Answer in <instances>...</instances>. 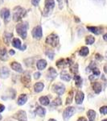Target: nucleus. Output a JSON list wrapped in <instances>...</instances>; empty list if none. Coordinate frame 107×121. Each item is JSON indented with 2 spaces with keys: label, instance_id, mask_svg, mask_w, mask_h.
<instances>
[{
  "label": "nucleus",
  "instance_id": "nucleus-27",
  "mask_svg": "<svg viewBox=\"0 0 107 121\" xmlns=\"http://www.w3.org/2000/svg\"><path fill=\"white\" fill-rule=\"evenodd\" d=\"M95 41V39L93 36H88L85 38V43L86 44H93Z\"/></svg>",
  "mask_w": 107,
  "mask_h": 121
},
{
  "label": "nucleus",
  "instance_id": "nucleus-15",
  "mask_svg": "<svg viewBox=\"0 0 107 121\" xmlns=\"http://www.w3.org/2000/svg\"><path fill=\"white\" fill-rule=\"evenodd\" d=\"M13 34L12 33H9V32H5L4 36H3V40H4V42L6 44H8L10 42H11V39H12Z\"/></svg>",
  "mask_w": 107,
  "mask_h": 121
},
{
  "label": "nucleus",
  "instance_id": "nucleus-10",
  "mask_svg": "<svg viewBox=\"0 0 107 121\" xmlns=\"http://www.w3.org/2000/svg\"><path fill=\"white\" fill-rule=\"evenodd\" d=\"M85 95L84 93L82 91H77V94H76V103L77 104H81L83 103V100H84Z\"/></svg>",
  "mask_w": 107,
  "mask_h": 121
},
{
  "label": "nucleus",
  "instance_id": "nucleus-48",
  "mask_svg": "<svg viewBox=\"0 0 107 121\" xmlns=\"http://www.w3.org/2000/svg\"><path fill=\"white\" fill-rule=\"evenodd\" d=\"M102 121H107V120H102Z\"/></svg>",
  "mask_w": 107,
  "mask_h": 121
},
{
  "label": "nucleus",
  "instance_id": "nucleus-8",
  "mask_svg": "<svg viewBox=\"0 0 107 121\" xmlns=\"http://www.w3.org/2000/svg\"><path fill=\"white\" fill-rule=\"evenodd\" d=\"M53 91L59 95H62L65 92V86H64L63 84L61 83H58L53 86Z\"/></svg>",
  "mask_w": 107,
  "mask_h": 121
},
{
  "label": "nucleus",
  "instance_id": "nucleus-25",
  "mask_svg": "<svg viewBox=\"0 0 107 121\" xmlns=\"http://www.w3.org/2000/svg\"><path fill=\"white\" fill-rule=\"evenodd\" d=\"M69 59H67V60H64V59H61L59 60L57 62H56V65L58 66V67H64V66H65L67 65V62L69 61Z\"/></svg>",
  "mask_w": 107,
  "mask_h": 121
},
{
  "label": "nucleus",
  "instance_id": "nucleus-21",
  "mask_svg": "<svg viewBox=\"0 0 107 121\" xmlns=\"http://www.w3.org/2000/svg\"><path fill=\"white\" fill-rule=\"evenodd\" d=\"M93 88L94 90L95 93L96 94H99L102 91V86L99 82H94L93 84Z\"/></svg>",
  "mask_w": 107,
  "mask_h": 121
},
{
  "label": "nucleus",
  "instance_id": "nucleus-30",
  "mask_svg": "<svg viewBox=\"0 0 107 121\" xmlns=\"http://www.w3.org/2000/svg\"><path fill=\"white\" fill-rule=\"evenodd\" d=\"M46 55L49 57V59L52 60L54 58V52L51 51V50H48V51L46 52Z\"/></svg>",
  "mask_w": 107,
  "mask_h": 121
},
{
  "label": "nucleus",
  "instance_id": "nucleus-5",
  "mask_svg": "<svg viewBox=\"0 0 107 121\" xmlns=\"http://www.w3.org/2000/svg\"><path fill=\"white\" fill-rule=\"evenodd\" d=\"M32 36L36 40H40L43 36V32H42V28L41 26H36L32 29Z\"/></svg>",
  "mask_w": 107,
  "mask_h": 121
},
{
  "label": "nucleus",
  "instance_id": "nucleus-13",
  "mask_svg": "<svg viewBox=\"0 0 107 121\" xmlns=\"http://www.w3.org/2000/svg\"><path fill=\"white\" fill-rule=\"evenodd\" d=\"M9 74H10L9 69L7 67H2L0 69V77L2 78H6L8 77Z\"/></svg>",
  "mask_w": 107,
  "mask_h": 121
},
{
  "label": "nucleus",
  "instance_id": "nucleus-45",
  "mask_svg": "<svg viewBox=\"0 0 107 121\" xmlns=\"http://www.w3.org/2000/svg\"><path fill=\"white\" fill-rule=\"evenodd\" d=\"M104 71L106 72V73H107V65L104 66Z\"/></svg>",
  "mask_w": 107,
  "mask_h": 121
},
{
  "label": "nucleus",
  "instance_id": "nucleus-47",
  "mask_svg": "<svg viewBox=\"0 0 107 121\" xmlns=\"http://www.w3.org/2000/svg\"><path fill=\"white\" fill-rule=\"evenodd\" d=\"M2 120V116L0 115V120Z\"/></svg>",
  "mask_w": 107,
  "mask_h": 121
},
{
  "label": "nucleus",
  "instance_id": "nucleus-37",
  "mask_svg": "<svg viewBox=\"0 0 107 121\" xmlns=\"http://www.w3.org/2000/svg\"><path fill=\"white\" fill-rule=\"evenodd\" d=\"M71 71L73 72V73H76V72H77V65H74V66H73V67H71Z\"/></svg>",
  "mask_w": 107,
  "mask_h": 121
},
{
  "label": "nucleus",
  "instance_id": "nucleus-42",
  "mask_svg": "<svg viewBox=\"0 0 107 121\" xmlns=\"http://www.w3.org/2000/svg\"><path fill=\"white\" fill-rule=\"evenodd\" d=\"M103 39H104V40H106V41H107V33H106V34L103 36Z\"/></svg>",
  "mask_w": 107,
  "mask_h": 121
},
{
  "label": "nucleus",
  "instance_id": "nucleus-24",
  "mask_svg": "<svg viewBox=\"0 0 107 121\" xmlns=\"http://www.w3.org/2000/svg\"><path fill=\"white\" fill-rule=\"evenodd\" d=\"M89 48H87V47H82V48H81V50H80L79 54L82 56H86L89 54Z\"/></svg>",
  "mask_w": 107,
  "mask_h": 121
},
{
  "label": "nucleus",
  "instance_id": "nucleus-2",
  "mask_svg": "<svg viewBox=\"0 0 107 121\" xmlns=\"http://www.w3.org/2000/svg\"><path fill=\"white\" fill-rule=\"evenodd\" d=\"M16 32L19 35L20 37L23 39H25L27 37V34H28V23H21L17 24L16 26Z\"/></svg>",
  "mask_w": 107,
  "mask_h": 121
},
{
  "label": "nucleus",
  "instance_id": "nucleus-17",
  "mask_svg": "<svg viewBox=\"0 0 107 121\" xmlns=\"http://www.w3.org/2000/svg\"><path fill=\"white\" fill-rule=\"evenodd\" d=\"M45 112H46L45 109L43 108V107H36V115H38L39 116H40V117L44 116H45Z\"/></svg>",
  "mask_w": 107,
  "mask_h": 121
},
{
  "label": "nucleus",
  "instance_id": "nucleus-20",
  "mask_svg": "<svg viewBox=\"0 0 107 121\" xmlns=\"http://www.w3.org/2000/svg\"><path fill=\"white\" fill-rule=\"evenodd\" d=\"M87 29L89 31V32L94 33L96 35H99L101 33V31L98 27H93V26H88L87 27Z\"/></svg>",
  "mask_w": 107,
  "mask_h": 121
},
{
  "label": "nucleus",
  "instance_id": "nucleus-14",
  "mask_svg": "<svg viewBox=\"0 0 107 121\" xmlns=\"http://www.w3.org/2000/svg\"><path fill=\"white\" fill-rule=\"evenodd\" d=\"M36 66H37L38 69H40V70L44 69L47 66V61L44 59L39 60L37 61V63H36Z\"/></svg>",
  "mask_w": 107,
  "mask_h": 121
},
{
  "label": "nucleus",
  "instance_id": "nucleus-26",
  "mask_svg": "<svg viewBox=\"0 0 107 121\" xmlns=\"http://www.w3.org/2000/svg\"><path fill=\"white\" fill-rule=\"evenodd\" d=\"M7 50L5 48H2L0 50V58L2 60H7Z\"/></svg>",
  "mask_w": 107,
  "mask_h": 121
},
{
  "label": "nucleus",
  "instance_id": "nucleus-23",
  "mask_svg": "<svg viewBox=\"0 0 107 121\" xmlns=\"http://www.w3.org/2000/svg\"><path fill=\"white\" fill-rule=\"evenodd\" d=\"M87 116L89 117V121H93L96 118V112L93 110H89L88 112H87Z\"/></svg>",
  "mask_w": 107,
  "mask_h": 121
},
{
  "label": "nucleus",
  "instance_id": "nucleus-9",
  "mask_svg": "<svg viewBox=\"0 0 107 121\" xmlns=\"http://www.w3.org/2000/svg\"><path fill=\"white\" fill-rule=\"evenodd\" d=\"M14 118L19 121H27V115L24 111H19L14 116Z\"/></svg>",
  "mask_w": 107,
  "mask_h": 121
},
{
  "label": "nucleus",
  "instance_id": "nucleus-43",
  "mask_svg": "<svg viewBox=\"0 0 107 121\" xmlns=\"http://www.w3.org/2000/svg\"><path fill=\"white\" fill-rule=\"evenodd\" d=\"M9 53H10V55H14V54H15V51H14V50L11 49V50H10Z\"/></svg>",
  "mask_w": 107,
  "mask_h": 121
},
{
  "label": "nucleus",
  "instance_id": "nucleus-39",
  "mask_svg": "<svg viewBox=\"0 0 107 121\" xmlns=\"http://www.w3.org/2000/svg\"><path fill=\"white\" fill-rule=\"evenodd\" d=\"M56 1L58 2V3H59V7L60 9H62L63 8V0H56Z\"/></svg>",
  "mask_w": 107,
  "mask_h": 121
},
{
  "label": "nucleus",
  "instance_id": "nucleus-18",
  "mask_svg": "<svg viewBox=\"0 0 107 121\" xmlns=\"http://www.w3.org/2000/svg\"><path fill=\"white\" fill-rule=\"evenodd\" d=\"M27 100H28V98H27V95H21L19 97L18 99V104L22 106V105L25 104L27 103Z\"/></svg>",
  "mask_w": 107,
  "mask_h": 121
},
{
  "label": "nucleus",
  "instance_id": "nucleus-16",
  "mask_svg": "<svg viewBox=\"0 0 107 121\" xmlns=\"http://www.w3.org/2000/svg\"><path fill=\"white\" fill-rule=\"evenodd\" d=\"M44 85L43 82H37L35 84L34 86V89H35V91L36 92H41V91H43V89H44Z\"/></svg>",
  "mask_w": 107,
  "mask_h": 121
},
{
  "label": "nucleus",
  "instance_id": "nucleus-6",
  "mask_svg": "<svg viewBox=\"0 0 107 121\" xmlns=\"http://www.w3.org/2000/svg\"><path fill=\"white\" fill-rule=\"evenodd\" d=\"M75 112H76V110L74 107H67V108L64 111V113H63V117H64V119H65V120H69L73 115H74Z\"/></svg>",
  "mask_w": 107,
  "mask_h": 121
},
{
  "label": "nucleus",
  "instance_id": "nucleus-36",
  "mask_svg": "<svg viewBox=\"0 0 107 121\" xmlns=\"http://www.w3.org/2000/svg\"><path fill=\"white\" fill-rule=\"evenodd\" d=\"M72 99H73V95H72V93H71V95H69V96L68 97L67 100H66V103H67V104L71 103H72Z\"/></svg>",
  "mask_w": 107,
  "mask_h": 121
},
{
  "label": "nucleus",
  "instance_id": "nucleus-29",
  "mask_svg": "<svg viewBox=\"0 0 107 121\" xmlns=\"http://www.w3.org/2000/svg\"><path fill=\"white\" fill-rule=\"evenodd\" d=\"M74 78H75V81H76V85H77V86L81 87V82H82V79H81V78L80 77L79 75H76Z\"/></svg>",
  "mask_w": 107,
  "mask_h": 121
},
{
  "label": "nucleus",
  "instance_id": "nucleus-28",
  "mask_svg": "<svg viewBox=\"0 0 107 121\" xmlns=\"http://www.w3.org/2000/svg\"><path fill=\"white\" fill-rule=\"evenodd\" d=\"M61 78L64 81H66V82H69L71 80V76L68 73H66L65 72V73H62L61 75Z\"/></svg>",
  "mask_w": 107,
  "mask_h": 121
},
{
  "label": "nucleus",
  "instance_id": "nucleus-4",
  "mask_svg": "<svg viewBox=\"0 0 107 121\" xmlns=\"http://www.w3.org/2000/svg\"><path fill=\"white\" fill-rule=\"evenodd\" d=\"M44 7H45V8L44 10V15L48 16L55 7V1L54 0H45V6Z\"/></svg>",
  "mask_w": 107,
  "mask_h": 121
},
{
  "label": "nucleus",
  "instance_id": "nucleus-41",
  "mask_svg": "<svg viewBox=\"0 0 107 121\" xmlns=\"http://www.w3.org/2000/svg\"><path fill=\"white\" fill-rule=\"evenodd\" d=\"M77 121H87V120L85 118H84V117H81V118L78 119V120Z\"/></svg>",
  "mask_w": 107,
  "mask_h": 121
},
{
  "label": "nucleus",
  "instance_id": "nucleus-19",
  "mask_svg": "<svg viewBox=\"0 0 107 121\" xmlns=\"http://www.w3.org/2000/svg\"><path fill=\"white\" fill-rule=\"evenodd\" d=\"M12 45L16 48H19L21 49V47H22V44H21V41L19 38H14L12 40Z\"/></svg>",
  "mask_w": 107,
  "mask_h": 121
},
{
  "label": "nucleus",
  "instance_id": "nucleus-11",
  "mask_svg": "<svg viewBox=\"0 0 107 121\" xmlns=\"http://www.w3.org/2000/svg\"><path fill=\"white\" fill-rule=\"evenodd\" d=\"M11 67L12 69H14L15 71L16 72H19V73H22L23 72V68L22 66H21V65L19 63H18V62H11Z\"/></svg>",
  "mask_w": 107,
  "mask_h": 121
},
{
  "label": "nucleus",
  "instance_id": "nucleus-32",
  "mask_svg": "<svg viewBox=\"0 0 107 121\" xmlns=\"http://www.w3.org/2000/svg\"><path fill=\"white\" fill-rule=\"evenodd\" d=\"M92 1H93L94 3H98V4L99 5H105L106 4V0H92Z\"/></svg>",
  "mask_w": 107,
  "mask_h": 121
},
{
  "label": "nucleus",
  "instance_id": "nucleus-7",
  "mask_svg": "<svg viewBox=\"0 0 107 121\" xmlns=\"http://www.w3.org/2000/svg\"><path fill=\"white\" fill-rule=\"evenodd\" d=\"M0 16L1 18L4 19L5 22H8L10 19V16H11V12H10L9 9L7 8H3L0 11Z\"/></svg>",
  "mask_w": 107,
  "mask_h": 121
},
{
  "label": "nucleus",
  "instance_id": "nucleus-1",
  "mask_svg": "<svg viewBox=\"0 0 107 121\" xmlns=\"http://www.w3.org/2000/svg\"><path fill=\"white\" fill-rule=\"evenodd\" d=\"M26 15V10L21 7H15L14 8V11H13V16L12 18L15 22L21 20L24 15Z\"/></svg>",
  "mask_w": 107,
  "mask_h": 121
},
{
  "label": "nucleus",
  "instance_id": "nucleus-40",
  "mask_svg": "<svg viewBox=\"0 0 107 121\" xmlns=\"http://www.w3.org/2000/svg\"><path fill=\"white\" fill-rule=\"evenodd\" d=\"M4 110H5V107L3 104H0V112H3Z\"/></svg>",
  "mask_w": 107,
  "mask_h": 121
},
{
  "label": "nucleus",
  "instance_id": "nucleus-35",
  "mask_svg": "<svg viewBox=\"0 0 107 121\" xmlns=\"http://www.w3.org/2000/svg\"><path fill=\"white\" fill-rule=\"evenodd\" d=\"M40 0H31V3H32V4L33 6H35V7H37L38 4L40 3Z\"/></svg>",
  "mask_w": 107,
  "mask_h": 121
},
{
  "label": "nucleus",
  "instance_id": "nucleus-46",
  "mask_svg": "<svg viewBox=\"0 0 107 121\" xmlns=\"http://www.w3.org/2000/svg\"><path fill=\"white\" fill-rule=\"evenodd\" d=\"M49 121H56V120H53V119H51V120H49Z\"/></svg>",
  "mask_w": 107,
  "mask_h": 121
},
{
  "label": "nucleus",
  "instance_id": "nucleus-22",
  "mask_svg": "<svg viewBox=\"0 0 107 121\" xmlns=\"http://www.w3.org/2000/svg\"><path fill=\"white\" fill-rule=\"evenodd\" d=\"M40 103L41 105H44V106H47V105L49 104L50 101H49V99L48 98L47 96H43V97H40Z\"/></svg>",
  "mask_w": 107,
  "mask_h": 121
},
{
  "label": "nucleus",
  "instance_id": "nucleus-44",
  "mask_svg": "<svg viewBox=\"0 0 107 121\" xmlns=\"http://www.w3.org/2000/svg\"><path fill=\"white\" fill-rule=\"evenodd\" d=\"M101 55H99V54H97L96 55V58L97 59H99V60H102V57H100Z\"/></svg>",
  "mask_w": 107,
  "mask_h": 121
},
{
  "label": "nucleus",
  "instance_id": "nucleus-3",
  "mask_svg": "<svg viewBox=\"0 0 107 121\" xmlns=\"http://www.w3.org/2000/svg\"><path fill=\"white\" fill-rule=\"evenodd\" d=\"M46 43L52 47L57 46L58 44H59V36H58L57 35L52 33V34L49 35V36L47 37Z\"/></svg>",
  "mask_w": 107,
  "mask_h": 121
},
{
  "label": "nucleus",
  "instance_id": "nucleus-33",
  "mask_svg": "<svg viewBox=\"0 0 107 121\" xmlns=\"http://www.w3.org/2000/svg\"><path fill=\"white\" fill-rule=\"evenodd\" d=\"M100 112L102 115H106L107 114V107H102L100 108Z\"/></svg>",
  "mask_w": 107,
  "mask_h": 121
},
{
  "label": "nucleus",
  "instance_id": "nucleus-31",
  "mask_svg": "<svg viewBox=\"0 0 107 121\" xmlns=\"http://www.w3.org/2000/svg\"><path fill=\"white\" fill-rule=\"evenodd\" d=\"M52 105H55V106H59V105H61V99L60 98H57V99H56L55 100L52 102Z\"/></svg>",
  "mask_w": 107,
  "mask_h": 121
},
{
  "label": "nucleus",
  "instance_id": "nucleus-38",
  "mask_svg": "<svg viewBox=\"0 0 107 121\" xmlns=\"http://www.w3.org/2000/svg\"><path fill=\"white\" fill-rule=\"evenodd\" d=\"M40 73H39V72H36V73H35V74H34V78L35 79H38V78H40Z\"/></svg>",
  "mask_w": 107,
  "mask_h": 121
},
{
  "label": "nucleus",
  "instance_id": "nucleus-12",
  "mask_svg": "<svg viewBox=\"0 0 107 121\" xmlns=\"http://www.w3.org/2000/svg\"><path fill=\"white\" fill-rule=\"evenodd\" d=\"M47 75H48V78L49 80H53L57 76V73H56V69H54L53 68H50L48 69V74Z\"/></svg>",
  "mask_w": 107,
  "mask_h": 121
},
{
  "label": "nucleus",
  "instance_id": "nucleus-34",
  "mask_svg": "<svg viewBox=\"0 0 107 121\" xmlns=\"http://www.w3.org/2000/svg\"><path fill=\"white\" fill-rule=\"evenodd\" d=\"M93 73V75H95L97 77V76L100 75V71H99L98 69H97V68H94V69H92Z\"/></svg>",
  "mask_w": 107,
  "mask_h": 121
}]
</instances>
